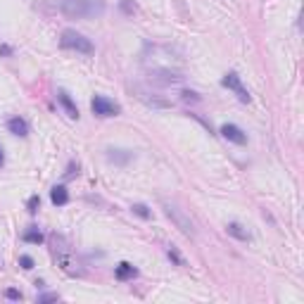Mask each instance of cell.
I'll return each instance as SVG.
<instances>
[{"label":"cell","mask_w":304,"mask_h":304,"mask_svg":"<svg viewBox=\"0 0 304 304\" xmlns=\"http://www.w3.org/2000/svg\"><path fill=\"white\" fill-rule=\"evenodd\" d=\"M57 100H60V105H62V107L67 109V114H69L72 119H78V107H76L74 100L69 98L65 90H60V93H57Z\"/></svg>","instance_id":"9"},{"label":"cell","mask_w":304,"mask_h":304,"mask_svg":"<svg viewBox=\"0 0 304 304\" xmlns=\"http://www.w3.org/2000/svg\"><path fill=\"white\" fill-rule=\"evenodd\" d=\"M162 209H164V214L174 221V226L183 233L185 238H195V224H193V219L188 217L185 209H181L176 202H169V200H162Z\"/></svg>","instance_id":"2"},{"label":"cell","mask_w":304,"mask_h":304,"mask_svg":"<svg viewBox=\"0 0 304 304\" xmlns=\"http://www.w3.org/2000/svg\"><path fill=\"white\" fill-rule=\"evenodd\" d=\"M226 230H228V235H233V238H238V240H250V230H247L245 226H240L238 221L228 224Z\"/></svg>","instance_id":"11"},{"label":"cell","mask_w":304,"mask_h":304,"mask_svg":"<svg viewBox=\"0 0 304 304\" xmlns=\"http://www.w3.org/2000/svg\"><path fill=\"white\" fill-rule=\"evenodd\" d=\"M26 207H29V212H31V214H36V212H38V207H41V197H38V195L29 197V202H26Z\"/></svg>","instance_id":"15"},{"label":"cell","mask_w":304,"mask_h":304,"mask_svg":"<svg viewBox=\"0 0 304 304\" xmlns=\"http://www.w3.org/2000/svg\"><path fill=\"white\" fill-rule=\"evenodd\" d=\"M50 200H53V205L65 207L69 202V193H67L65 185H55L53 190H50Z\"/></svg>","instance_id":"10"},{"label":"cell","mask_w":304,"mask_h":304,"mask_svg":"<svg viewBox=\"0 0 304 304\" xmlns=\"http://www.w3.org/2000/svg\"><path fill=\"white\" fill-rule=\"evenodd\" d=\"M166 254H169V259H174L176 264H178V266H183V264H185L183 257H181L178 252H176V247H169V250H166Z\"/></svg>","instance_id":"16"},{"label":"cell","mask_w":304,"mask_h":304,"mask_svg":"<svg viewBox=\"0 0 304 304\" xmlns=\"http://www.w3.org/2000/svg\"><path fill=\"white\" fill-rule=\"evenodd\" d=\"M19 264H22V269H26V271L33 269V259L29 257V254H22V257H19Z\"/></svg>","instance_id":"18"},{"label":"cell","mask_w":304,"mask_h":304,"mask_svg":"<svg viewBox=\"0 0 304 304\" xmlns=\"http://www.w3.org/2000/svg\"><path fill=\"white\" fill-rule=\"evenodd\" d=\"M10 53H12V50L7 48V45H2V48H0V55H10Z\"/></svg>","instance_id":"21"},{"label":"cell","mask_w":304,"mask_h":304,"mask_svg":"<svg viewBox=\"0 0 304 304\" xmlns=\"http://www.w3.org/2000/svg\"><path fill=\"white\" fill-rule=\"evenodd\" d=\"M7 131H10L12 136L26 138V136H29V124H26V119H22V117H12V119L7 121Z\"/></svg>","instance_id":"7"},{"label":"cell","mask_w":304,"mask_h":304,"mask_svg":"<svg viewBox=\"0 0 304 304\" xmlns=\"http://www.w3.org/2000/svg\"><path fill=\"white\" fill-rule=\"evenodd\" d=\"M55 300H60V295H57V293H43V295H38V302H55Z\"/></svg>","instance_id":"17"},{"label":"cell","mask_w":304,"mask_h":304,"mask_svg":"<svg viewBox=\"0 0 304 304\" xmlns=\"http://www.w3.org/2000/svg\"><path fill=\"white\" fill-rule=\"evenodd\" d=\"M131 209H133V214H138L141 219H152V212L145 205H133Z\"/></svg>","instance_id":"14"},{"label":"cell","mask_w":304,"mask_h":304,"mask_svg":"<svg viewBox=\"0 0 304 304\" xmlns=\"http://www.w3.org/2000/svg\"><path fill=\"white\" fill-rule=\"evenodd\" d=\"M221 136H224L226 141L235 143V145H245V143H247L245 131L240 129V126H235V124H224V126H221Z\"/></svg>","instance_id":"6"},{"label":"cell","mask_w":304,"mask_h":304,"mask_svg":"<svg viewBox=\"0 0 304 304\" xmlns=\"http://www.w3.org/2000/svg\"><path fill=\"white\" fill-rule=\"evenodd\" d=\"M114 276H117V281H131V278H136L138 271H136V266L129 264V261H121L119 266L114 269Z\"/></svg>","instance_id":"8"},{"label":"cell","mask_w":304,"mask_h":304,"mask_svg":"<svg viewBox=\"0 0 304 304\" xmlns=\"http://www.w3.org/2000/svg\"><path fill=\"white\" fill-rule=\"evenodd\" d=\"M183 100H185V102H197L200 98H197V93H193V90H185V93H183Z\"/></svg>","instance_id":"20"},{"label":"cell","mask_w":304,"mask_h":304,"mask_svg":"<svg viewBox=\"0 0 304 304\" xmlns=\"http://www.w3.org/2000/svg\"><path fill=\"white\" fill-rule=\"evenodd\" d=\"M131 157L133 154L126 150H107V159L114 164H126V162H131Z\"/></svg>","instance_id":"12"},{"label":"cell","mask_w":304,"mask_h":304,"mask_svg":"<svg viewBox=\"0 0 304 304\" xmlns=\"http://www.w3.org/2000/svg\"><path fill=\"white\" fill-rule=\"evenodd\" d=\"M90 109H93L95 117H117L121 112L119 105L114 100L105 98V95H95V98L90 100Z\"/></svg>","instance_id":"4"},{"label":"cell","mask_w":304,"mask_h":304,"mask_svg":"<svg viewBox=\"0 0 304 304\" xmlns=\"http://www.w3.org/2000/svg\"><path fill=\"white\" fill-rule=\"evenodd\" d=\"M60 12L69 19H93L105 14V0H62Z\"/></svg>","instance_id":"1"},{"label":"cell","mask_w":304,"mask_h":304,"mask_svg":"<svg viewBox=\"0 0 304 304\" xmlns=\"http://www.w3.org/2000/svg\"><path fill=\"white\" fill-rule=\"evenodd\" d=\"M5 164V154H2V148H0V166Z\"/></svg>","instance_id":"22"},{"label":"cell","mask_w":304,"mask_h":304,"mask_svg":"<svg viewBox=\"0 0 304 304\" xmlns=\"http://www.w3.org/2000/svg\"><path fill=\"white\" fill-rule=\"evenodd\" d=\"M60 45H62L65 50H72V53H78V55H93L95 53L90 38H86L83 33L74 31V29L62 31V36H60Z\"/></svg>","instance_id":"3"},{"label":"cell","mask_w":304,"mask_h":304,"mask_svg":"<svg viewBox=\"0 0 304 304\" xmlns=\"http://www.w3.org/2000/svg\"><path fill=\"white\" fill-rule=\"evenodd\" d=\"M221 86H224V88H230V90L238 95L240 102H245V105H247V102L252 100V95L247 93V88L242 86V81H240V76L235 74V72H228V74L221 78Z\"/></svg>","instance_id":"5"},{"label":"cell","mask_w":304,"mask_h":304,"mask_svg":"<svg viewBox=\"0 0 304 304\" xmlns=\"http://www.w3.org/2000/svg\"><path fill=\"white\" fill-rule=\"evenodd\" d=\"M5 297L12 300V302H17V300H22V293H19V290H14V288H10V290L5 293Z\"/></svg>","instance_id":"19"},{"label":"cell","mask_w":304,"mask_h":304,"mask_svg":"<svg viewBox=\"0 0 304 304\" xmlns=\"http://www.w3.org/2000/svg\"><path fill=\"white\" fill-rule=\"evenodd\" d=\"M24 238V242H33V245H41L43 242V233L38 230V228H31V230H26L22 235Z\"/></svg>","instance_id":"13"}]
</instances>
